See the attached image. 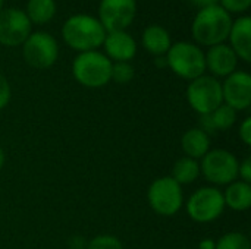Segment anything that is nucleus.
Returning <instances> with one entry per match:
<instances>
[{
	"label": "nucleus",
	"instance_id": "nucleus-24",
	"mask_svg": "<svg viewBox=\"0 0 251 249\" xmlns=\"http://www.w3.org/2000/svg\"><path fill=\"white\" fill-rule=\"evenodd\" d=\"M85 249H124L122 242L112 235H100L93 238Z\"/></svg>",
	"mask_w": 251,
	"mask_h": 249
},
{
	"label": "nucleus",
	"instance_id": "nucleus-5",
	"mask_svg": "<svg viewBox=\"0 0 251 249\" xmlns=\"http://www.w3.org/2000/svg\"><path fill=\"white\" fill-rule=\"evenodd\" d=\"M187 101L194 112L207 116L224 104L222 84L212 75H201L190 81L187 87Z\"/></svg>",
	"mask_w": 251,
	"mask_h": 249
},
{
	"label": "nucleus",
	"instance_id": "nucleus-6",
	"mask_svg": "<svg viewBox=\"0 0 251 249\" xmlns=\"http://www.w3.org/2000/svg\"><path fill=\"white\" fill-rule=\"evenodd\" d=\"M238 169L240 161L231 151L216 148L201 158L200 175L215 185H229L238 179Z\"/></svg>",
	"mask_w": 251,
	"mask_h": 249
},
{
	"label": "nucleus",
	"instance_id": "nucleus-30",
	"mask_svg": "<svg viewBox=\"0 0 251 249\" xmlns=\"http://www.w3.org/2000/svg\"><path fill=\"white\" fill-rule=\"evenodd\" d=\"M215 247H216V242L213 239H203L199 244V249H215Z\"/></svg>",
	"mask_w": 251,
	"mask_h": 249
},
{
	"label": "nucleus",
	"instance_id": "nucleus-23",
	"mask_svg": "<svg viewBox=\"0 0 251 249\" xmlns=\"http://www.w3.org/2000/svg\"><path fill=\"white\" fill-rule=\"evenodd\" d=\"M135 70L129 62H115L112 65V76L110 81L116 84H128L134 79Z\"/></svg>",
	"mask_w": 251,
	"mask_h": 249
},
{
	"label": "nucleus",
	"instance_id": "nucleus-17",
	"mask_svg": "<svg viewBox=\"0 0 251 249\" xmlns=\"http://www.w3.org/2000/svg\"><path fill=\"white\" fill-rule=\"evenodd\" d=\"M181 147L187 157L190 158H203L210 150V136L200 128L188 129L181 139Z\"/></svg>",
	"mask_w": 251,
	"mask_h": 249
},
{
	"label": "nucleus",
	"instance_id": "nucleus-13",
	"mask_svg": "<svg viewBox=\"0 0 251 249\" xmlns=\"http://www.w3.org/2000/svg\"><path fill=\"white\" fill-rule=\"evenodd\" d=\"M206 59V69L212 72V76L226 78L237 70L238 57L234 50L222 43L213 47H209L207 53L204 54Z\"/></svg>",
	"mask_w": 251,
	"mask_h": 249
},
{
	"label": "nucleus",
	"instance_id": "nucleus-28",
	"mask_svg": "<svg viewBox=\"0 0 251 249\" xmlns=\"http://www.w3.org/2000/svg\"><path fill=\"white\" fill-rule=\"evenodd\" d=\"M238 178H241L243 182L251 183V158H246L243 163H240Z\"/></svg>",
	"mask_w": 251,
	"mask_h": 249
},
{
	"label": "nucleus",
	"instance_id": "nucleus-14",
	"mask_svg": "<svg viewBox=\"0 0 251 249\" xmlns=\"http://www.w3.org/2000/svg\"><path fill=\"white\" fill-rule=\"evenodd\" d=\"M104 54L115 62H129L137 54V43L126 31L107 32L103 41Z\"/></svg>",
	"mask_w": 251,
	"mask_h": 249
},
{
	"label": "nucleus",
	"instance_id": "nucleus-19",
	"mask_svg": "<svg viewBox=\"0 0 251 249\" xmlns=\"http://www.w3.org/2000/svg\"><path fill=\"white\" fill-rule=\"evenodd\" d=\"M203 123H204V132H207V129L212 131H226L229 128L234 126L235 120H237V110H234L232 107L226 106L225 103L221 104L215 112H212L207 116H203Z\"/></svg>",
	"mask_w": 251,
	"mask_h": 249
},
{
	"label": "nucleus",
	"instance_id": "nucleus-33",
	"mask_svg": "<svg viewBox=\"0 0 251 249\" xmlns=\"http://www.w3.org/2000/svg\"><path fill=\"white\" fill-rule=\"evenodd\" d=\"M184 249H187V248H184Z\"/></svg>",
	"mask_w": 251,
	"mask_h": 249
},
{
	"label": "nucleus",
	"instance_id": "nucleus-25",
	"mask_svg": "<svg viewBox=\"0 0 251 249\" xmlns=\"http://www.w3.org/2000/svg\"><path fill=\"white\" fill-rule=\"evenodd\" d=\"M219 6L231 13H244L250 9L251 0H219Z\"/></svg>",
	"mask_w": 251,
	"mask_h": 249
},
{
	"label": "nucleus",
	"instance_id": "nucleus-3",
	"mask_svg": "<svg viewBox=\"0 0 251 249\" xmlns=\"http://www.w3.org/2000/svg\"><path fill=\"white\" fill-rule=\"evenodd\" d=\"M113 62L97 50L79 53L72 62V75L87 88H101L110 82Z\"/></svg>",
	"mask_w": 251,
	"mask_h": 249
},
{
	"label": "nucleus",
	"instance_id": "nucleus-32",
	"mask_svg": "<svg viewBox=\"0 0 251 249\" xmlns=\"http://www.w3.org/2000/svg\"><path fill=\"white\" fill-rule=\"evenodd\" d=\"M3 6H4V0H0V12H1L3 9H4Z\"/></svg>",
	"mask_w": 251,
	"mask_h": 249
},
{
	"label": "nucleus",
	"instance_id": "nucleus-4",
	"mask_svg": "<svg viewBox=\"0 0 251 249\" xmlns=\"http://www.w3.org/2000/svg\"><path fill=\"white\" fill-rule=\"evenodd\" d=\"M165 57L171 70L182 79L193 81L206 72L204 51L197 44L190 41H179L172 44Z\"/></svg>",
	"mask_w": 251,
	"mask_h": 249
},
{
	"label": "nucleus",
	"instance_id": "nucleus-2",
	"mask_svg": "<svg viewBox=\"0 0 251 249\" xmlns=\"http://www.w3.org/2000/svg\"><path fill=\"white\" fill-rule=\"evenodd\" d=\"M106 34L100 21L87 13L69 16L62 26V37L66 45L79 53L97 50L103 45Z\"/></svg>",
	"mask_w": 251,
	"mask_h": 249
},
{
	"label": "nucleus",
	"instance_id": "nucleus-11",
	"mask_svg": "<svg viewBox=\"0 0 251 249\" xmlns=\"http://www.w3.org/2000/svg\"><path fill=\"white\" fill-rule=\"evenodd\" d=\"M31 26L25 10L3 9L0 12V44L6 47L22 45L31 34Z\"/></svg>",
	"mask_w": 251,
	"mask_h": 249
},
{
	"label": "nucleus",
	"instance_id": "nucleus-27",
	"mask_svg": "<svg viewBox=\"0 0 251 249\" xmlns=\"http://www.w3.org/2000/svg\"><path fill=\"white\" fill-rule=\"evenodd\" d=\"M240 138L246 145L251 144V117H247L241 125H240Z\"/></svg>",
	"mask_w": 251,
	"mask_h": 249
},
{
	"label": "nucleus",
	"instance_id": "nucleus-1",
	"mask_svg": "<svg viewBox=\"0 0 251 249\" xmlns=\"http://www.w3.org/2000/svg\"><path fill=\"white\" fill-rule=\"evenodd\" d=\"M231 26V15L219 4H213L199 9L191 23V32L196 43L200 45L213 47L228 40Z\"/></svg>",
	"mask_w": 251,
	"mask_h": 249
},
{
	"label": "nucleus",
	"instance_id": "nucleus-20",
	"mask_svg": "<svg viewBox=\"0 0 251 249\" xmlns=\"http://www.w3.org/2000/svg\"><path fill=\"white\" fill-rule=\"evenodd\" d=\"M31 23L44 25L50 22L56 15V1L54 0H28L25 10Z\"/></svg>",
	"mask_w": 251,
	"mask_h": 249
},
{
	"label": "nucleus",
	"instance_id": "nucleus-8",
	"mask_svg": "<svg viewBox=\"0 0 251 249\" xmlns=\"http://www.w3.org/2000/svg\"><path fill=\"white\" fill-rule=\"evenodd\" d=\"M187 214L197 223H210L225 210L224 195L213 186L199 188L187 201Z\"/></svg>",
	"mask_w": 251,
	"mask_h": 249
},
{
	"label": "nucleus",
	"instance_id": "nucleus-22",
	"mask_svg": "<svg viewBox=\"0 0 251 249\" xmlns=\"http://www.w3.org/2000/svg\"><path fill=\"white\" fill-rule=\"evenodd\" d=\"M215 249H251V245L246 235L240 232H229L216 242Z\"/></svg>",
	"mask_w": 251,
	"mask_h": 249
},
{
	"label": "nucleus",
	"instance_id": "nucleus-16",
	"mask_svg": "<svg viewBox=\"0 0 251 249\" xmlns=\"http://www.w3.org/2000/svg\"><path fill=\"white\" fill-rule=\"evenodd\" d=\"M141 44L150 54L159 57V56H165L169 51L172 45V40L166 28L160 25H150L143 31Z\"/></svg>",
	"mask_w": 251,
	"mask_h": 249
},
{
	"label": "nucleus",
	"instance_id": "nucleus-21",
	"mask_svg": "<svg viewBox=\"0 0 251 249\" xmlns=\"http://www.w3.org/2000/svg\"><path fill=\"white\" fill-rule=\"evenodd\" d=\"M200 176V164L197 160L190 158V157H182L179 158L172 169V179L178 185H188L197 181Z\"/></svg>",
	"mask_w": 251,
	"mask_h": 249
},
{
	"label": "nucleus",
	"instance_id": "nucleus-15",
	"mask_svg": "<svg viewBox=\"0 0 251 249\" xmlns=\"http://www.w3.org/2000/svg\"><path fill=\"white\" fill-rule=\"evenodd\" d=\"M229 47L234 50L238 59L244 60L246 63L251 62V18L250 16H240L238 19L232 21V26L228 35Z\"/></svg>",
	"mask_w": 251,
	"mask_h": 249
},
{
	"label": "nucleus",
	"instance_id": "nucleus-7",
	"mask_svg": "<svg viewBox=\"0 0 251 249\" xmlns=\"http://www.w3.org/2000/svg\"><path fill=\"white\" fill-rule=\"evenodd\" d=\"M147 200L151 210L163 217L175 216L184 204L181 185L169 176H162L150 185Z\"/></svg>",
	"mask_w": 251,
	"mask_h": 249
},
{
	"label": "nucleus",
	"instance_id": "nucleus-12",
	"mask_svg": "<svg viewBox=\"0 0 251 249\" xmlns=\"http://www.w3.org/2000/svg\"><path fill=\"white\" fill-rule=\"evenodd\" d=\"M222 84L224 103L237 112L247 110L251 104V76L244 70H235Z\"/></svg>",
	"mask_w": 251,
	"mask_h": 249
},
{
	"label": "nucleus",
	"instance_id": "nucleus-10",
	"mask_svg": "<svg viewBox=\"0 0 251 249\" xmlns=\"http://www.w3.org/2000/svg\"><path fill=\"white\" fill-rule=\"evenodd\" d=\"M137 15V0H101L99 21L106 32L125 31Z\"/></svg>",
	"mask_w": 251,
	"mask_h": 249
},
{
	"label": "nucleus",
	"instance_id": "nucleus-18",
	"mask_svg": "<svg viewBox=\"0 0 251 249\" xmlns=\"http://www.w3.org/2000/svg\"><path fill=\"white\" fill-rule=\"evenodd\" d=\"M225 207L234 211H246L251 207V185L243 181H235L222 192Z\"/></svg>",
	"mask_w": 251,
	"mask_h": 249
},
{
	"label": "nucleus",
	"instance_id": "nucleus-29",
	"mask_svg": "<svg viewBox=\"0 0 251 249\" xmlns=\"http://www.w3.org/2000/svg\"><path fill=\"white\" fill-rule=\"evenodd\" d=\"M193 4H196L199 9L207 7V6H213V4H219V0H191Z\"/></svg>",
	"mask_w": 251,
	"mask_h": 249
},
{
	"label": "nucleus",
	"instance_id": "nucleus-31",
	"mask_svg": "<svg viewBox=\"0 0 251 249\" xmlns=\"http://www.w3.org/2000/svg\"><path fill=\"white\" fill-rule=\"evenodd\" d=\"M3 166H4V151L0 147V170L3 169Z\"/></svg>",
	"mask_w": 251,
	"mask_h": 249
},
{
	"label": "nucleus",
	"instance_id": "nucleus-9",
	"mask_svg": "<svg viewBox=\"0 0 251 249\" xmlns=\"http://www.w3.org/2000/svg\"><path fill=\"white\" fill-rule=\"evenodd\" d=\"M22 56L31 68L49 69L59 57V44L47 32H31L22 44Z\"/></svg>",
	"mask_w": 251,
	"mask_h": 249
},
{
	"label": "nucleus",
	"instance_id": "nucleus-26",
	"mask_svg": "<svg viewBox=\"0 0 251 249\" xmlns=\"http://www.w3.org/2000/svg\"><path fill=\"white\" fill-rule=\"evenodd\" d=\"M10 95H12V91H10L9 81L6 79L3 73H0V110H3L9 104Z\"/></svg>",
	"mask_w": 251,
	"mask_h": 249
}]
</instances>
